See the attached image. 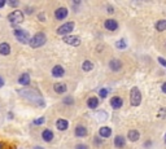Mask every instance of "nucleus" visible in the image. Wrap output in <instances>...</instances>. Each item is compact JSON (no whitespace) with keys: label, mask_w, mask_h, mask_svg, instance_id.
I'll return each instance as SVG.
<instances>
[{"label":"nucleus","mask_w":166,"mask_h":149,"mask_svg":"<svg viewBox=\"0 0 166 149\" xmlns=\"http://www.w3.org/2000/svg\"><path fill=\"white\" fill-rule=\"evenodd\" d=\"M7 18L10 23H21L23 21V13L21 10H13L12 13H9Z\"/></svg>","instance_id":"obj_5"},{"label":"nucleus","mask_w":166,"mask_h":149,"mask_svg":"<svg viewBox=\"0 0 166 149\" xmlns=\"http://www.w3.org/2000/svg\"><path fill=\"white\" fill-rule=\"evenodd\" d=\"M87 134H88V131L84 126H77L75 127V135L78 137H84V136H87Z\"/></svg>","instance_id":"obj_18"},{"label":"nucleus","mask_w":166,"mask_h":149,"mask_svg":"<svg viewBox=\"0 0 166 149\" xmlns=\"http://www.w3.org/2000/svg\"><path fill=\"white\" fill-rule=\"evenodd\" d=\"M109 67L113 70V72H118V70L122 69V62L119 60H112L109 62Z\"/></svg>","instance_id":"obj_14"},{"label":"nucleus","mask_w":166,"mask_h":149,"mask_svg":"<svg viewBox=\"0 0 166 149\" xmlns=\"http://www.w3.org/2000/svg\"><path fill=\"white\" fill-rule=\"evenodd\" d=\"M165 143H166V136H165Z\"/></svg>","instance_id":"obj_40"},{"label":"nucleus","mask_w":166,"mask_h":149,"mask_svg":"<svg viewBox=\"0 0 166 149\" xmlns=\"http://www.w3.org/2000/svg\"><path fill=\"white\" fill-rule=\"evenodd\" d=\"M20 95L22 97L26 99V100L34 102L35 105L44 106V100H43V97L40 96V93L38 91L31 90V88H25V90H21L20 91Z\"/></svg>","instance_id":"obj_1"},{"label":"nucleus","mask_w":166,"mask_h":149,"mask_svg":"<svg viewBox=\"0 0 166 149\" xmlns=\"http://www.w3.org/2000/svg\"><path fill=\"white\" fill-rule=\"evenodd\" d=\"M165 109H161V112H160V117H165Z\"/></svg>","instance_id":"obj_35"},{"label":"nucleus","mask_w":166,"mask_h":149,"mask_svg":"<svg viewBox=\"0 0 166 149\" xmlns=\"http://www.w3.org/2000/svg\"><path fill=\"white\" fill-rule=\"evenodd\" d=\"M116 47L119 48V49H123V48H126V42L123 40V39H121V40H118L117 43H116Z\"/></svg>","instance_id":"obj_25"},{"label":"nucleus","mask_w":166,"mask_h":149,"mask_svg":"<svg viewBox=\"0 0 166 149\" xmlns=\"http://www.w3.org/2000/svg\"><path fill=\"white\" fill-rule=\"evenodd\" d=\"M110 105L113 109H119V108H122V105H123V100L118 96H114V97H112V100H110Z\"/></svg>","instance_id":"obj_10"},{"label":"nucleus","mask_w":166,"mask_h":149,"mask_svg":"<svg viewBox=\"0 0 166 149\" xmlns=\"http://www.w3.org/2000/svg\"><path fill=\"white\" fill-rule=\"evenodd\" d=\"M130 102L132 106H137L142 102V93H140L139 88L137 87H132L131 88V93H130Z\"/></svg>","instance_id":"obj_3"},{"label":"nucleus","mask_w":166,"mask_h":149,"mask_svg":"<svg viewBox=\"0 0 166 149\" xmlns=\"http://www.w3.org/2000/svg\"><path fill=\"white\" fill-rule=\"evenodd\" d=\"M87 106L90 109H96L99 106V99L97 97H90L87 100Z\"/></svg>","instance_id":"obj_21"},{"label":"nucleus","mask_w":166,"mask_h":149,"mask_svg":"<svg viewBox=\"0 0 166 149\" xmlns=\"http://www.w3.org/2000/svg\"><path fill=\"white\" fill-rule=\"evenodd\" d=\"M4 5H5V0H0V8H3Z\"/></svg>","instance_id":"obj_33"},{"label":"nucleus","mask_w":166,"mask_h":149,"mask_svg":"<svg viewBox=\"0 0 166 149\" xmlns=\"http://www.w3.org/2000/svg\"><path fill=\"white\" fill-rule=\"evenodd\" d=\"M3 86H4V79L0 77V87H3Z\"/></svg>","instance_id":"obj_34"},{"label":"nucleus","mask_w":166,"mask_h":149,"mask_svg":"<svg viewBox=\"0 0 166 149\" xmlns=\"http://www.w3.org/2000/svg\"><path fill=\"white\" fill-rule=\"evenodd\" d=\"M114 145L117 148H123L126 145V140L125 137L122 136V135H117V136L114 137Z\"/></svg>","instance_id":"obj_15"},{"label":"nucleus","mask_w":166,"mask_h":149,"mask_svg":"<svg viewBox=\"0 0 166 149\" xmlns=\"http://www.w3.org/2000/svg\"><path fill=\"white\" fill-rule=\"evenodd\" d=\"M55 17L57 20H60V21L65 20L66 17H68V9L64 8V7H62V8H57V9L55 10Z\"/></svg>","instance_id":"obj_8"},{"label":"nucleus","mask_w":166,"mask_h":149,"mask_svg":"<svg viewBox=\"0 0 166 149\" xmlns=\"http://www.w3.org/2000/svg\"><path fill=\"white\" fill-rule=\"evenodd\" d=\"M99 134H100L101 137H109L112 135V130L109 129V127H101V129L99 130Z\"/></svg>","instance_id":"obj_22"},{"label":"nucleus","mask_w":166,"mask_h":149,"mask_svg":"<svg viewBox=\"0 0 166 149\" xmlns=\"http://www.w3.org/2000/svg\"><path fill=\"white\" fill-rule=\"evenodd\" d=\"M10 53V45L8 43H1L0 44V55L1 56H8Z\"/></svg>","instance_id":"obj_19"},{"label":"nucleus","mask_w":166,"mask_h":149,"mask_svg":"<svg viewBox=\"0 0 166 149\" xmlns=\"http://www.w3.org/2000/svg\"><path fill=\"white\" fill-rule=\"evenodd\" d=\"M53 90L56 93H65L66 90H68V87H66V84L65 83H61V82H59V83H55V86H53Z\"/></svg>","instance_id":"obj_11"},{"label":"nucleus","mask_w":166,"mask_h":149,"mask_svg":"<svg viewBox=\"0 0 166 149\" xmlns=\"http://www.w3.org/2000/svg\"><path fill=\"white\" fill-rule=\"evenodd\" d=\"M64 74H65V70H64V67L60 65H56L53 69H52V75L55 78H60V77H62Z\"/></svg>","instance_id":"obj_13"},{"label":"nucleus","mask_w":166,"mask_h":149,"mask_svg":"<svg viewBox=\"0 0 166 149\" xmlns=\"http://www.w3.org/2000/svg\"><path fill=\"white\" fill-rule=\"evenodd\" d=\"M158 62H160V64H161V65L164 66V67H166V60H165V58H162V57H158Z\"/></svg>","instance_id":"obj_29"},{"label":"nucleus","mask_w":166,"mask_h":149,"mask_svg":"<svg viewBox=\"0 0 166 149\" xmlns=\"http://www.w3.org/2000/svg\"><path fill=\"white\" fill-rule=\"evenodd\" d=\"M108 12H109V13H113V12H114V10H113V8H112V7H108Z\"/></svg>","instance_id":"obj_36"},{"label":"nucleus","mask_w":166,"mask_h":149,"mask_svg":"<svg viewBox=\"0 0 166 149\" xmlns=\"http://www.w3.org/2000/svg\"><path fill=\"white\" fill-rule=\"evenodd\" d=\"M104 26H105V29H108V30H110V31H114V30L118 29L117 21H116V20H112V18H109V20L105 21Z\"/></svg>","instance_id":"obj_9"},{"label":"nucleus","mask_w":166,"mask_h":149,"mask_svg":"<svg viewBox=\"0 0 166 149\" xmlns=\"http://www.w3.org/2000/svg\"><path fill=\"white\" fill-rule=\"evenodd\" d=\"M44 121H45V119H44V117H42V118H38V119H35L33 123H34L35 126H40V125H43V123H44Z\"/></svg>","instance_id":"obj_26"},{"label":"nucleus","mask_w":166,"mask_h":149,"mask_svg":"<svg viewBox=\"0 0 166 149\" xmlns=\"http://www.w3.org/2000/svg\"><path fill=\"white\" fill-rule=\"evenodd\" d=\"M34 149H43V148H40V147H35Z\"/></svg>","instance_id":"obj_38"},{"label":"nucleus","mask_w":166,"mask_h":149,"mask_svg":"<svg viewBox=\"0 0 166 149\" xmlns=\"http://www.w3.org/2000/svg\"><path fill=\"white\" fill-rule=\"evenodd\" d=\"M127 137H129L130 141H137L140 137V134H139V131H136V130H130L129 134H127Z\"/></svg>","instance_id":"obj_17"},{"label":"nucleus","mask_w":166,"mask_h":149,"mask_svg":"<svg viewBox=\"0 0 166 149\" xmlns=\"http://www.w3.org/2000/svg\"><path fill=\"white\" fill-rule=\"evenodd\" d=\"M0 149H3V144L1 143H0Z\"/></svg>","instance_id":"obj_39"},{"label":"nucleus","mask_w":166,"mask_h":149,"mask_svg":"<svg viewBox=\"0 0 166 149\" xmlns=\"http://www.w3.org/2000/svg\"><path fill=\"white\" fill-rule=\"evenodd\" d=\"M156 30L157 31H164L166 30V20H160L156 23Z\"/></svg>","instance_id":"obj_23"},{"label":"nucleus","mask_w":166,"mask_h":149,"mask_svg":"<svg viewBox=\"0 0 166 149\" xmlns=\"http://www.w3.org/2000/svg\"><path fill=\"white\" fill-rule=\"evenodd\" d=\"M42 137H43L44 141L49 143V141H52V139H53V132H52L51 130H44L43 132H42Z\"/></svg>","instance_id":"obj_20"},{"label":"nucleus","mask_w":166,"mask_h":149,"mask_svg":"<svg viewBox=\"0 0 166 149\" xmlns=\"http://www.w3.org/2000/svg\"><path fill=\"white\" fill-rule=\"evenodd\" d=\"M56 127H57L60 131H65V130H68V127H69V122L66 119L60 118V119H57V122H56Z\"/></svg>","instance_id":"obj_12"},{"label":"nucleus","mask_w":166,"mask_h":149,"mask_svg":"<svg viewBox=\"0 0 166 149\" xmlns=\"http://www.w3.org/2000/svg\"><path fill=\"white\" fill-rule=\"evenodd\" d=\"M47 42V37L44 33H37L33 38L30 39L29 44L31 48H39L42 45H44V43Z\"/></svg>","instance_id":"obj_2"},{"label":"nucleus","mask_w":166,"mask_h":149,"mask_svg":"<svg viewBox=\"0 0 166 149\" xmlns=\"http://www.w3.org/2000/svg\"><path fill=\"white\" fill-rule=\"evenodd\" d=\"M9 5L10 7H17V5H18V1H15V0H9Z\"/></svg>","instance_id":"obj_31"},{"label":"nucleus","mask_w":166,"mask_h":149,"mask_svg":"<svg viewBox=\"0 0 166 149\" xmlns=\"http://www.w3.org/2000/svg\"><path fill=\"white\" fill-rule=\"evenodd\" d=\"M39 18H40L42 21H44V15H43V13H40V15H39Z\"/></svg>","instance_id":"obj_37"},{"label":"nucleus","mask_w":166,"mask_h":149,"mask_svg":"<svg viewBox=\"0 0 166 149\" xmlns=\"http://www.w3.org/2000/svg\"><path fill=\"white\" fill-rule=\"evenodd\" d=\"M18 83L22 84V86H29V84H30V75H29V73H23L22 75L18 78Z\"/></svg>","instance_id":"obj_16"},{"label":"nucleus","mask_w":166,"mask_h":149,"mask_svg":"<svg viewBox=\"0 0 166 149\" xmlns=\"http://www.w3.org/2000/svg\"><path fill=\"white\" fill-rule=\"evenodd\" d=\"M73 29H74V22H66V23L61 25L57 29V34L59 35H66V34L72 33Z\"/></svg>","instance_id":"obj_6"},{"label":"nucleus","mask_w":166,"mask_h":149,"mask_svg":"<svg viewBox=\"0 0 166 149\" xmlns=\"http://www.w3.org/2000/svg\"><path fill=\"white\" fill-rule=\"evenodd\" d=\"M75 149H88V147H87L86 144H78L75 147Z\"/></svg>","instance_id":"obj_30"},{"label":"nucleus","mask_w":166,"mask_h":149,"mask_svg":"<svg viewBox=\"0 0 166 149\" xmlns=\"http://www.w3.org/2000/svg\"><path fill=\"white\" fill-rule=\"evenodd\" d=\"M64 102H65L66 105H72L74 102V100H73V97H65L64 99Z\"/></svg>","instance_id":"obj_28"},{"label":"nucleus","mask_w":166,"mask_h":149,"mask_svg":"<svg viewBox=\"0 0 166 149\" xmlns=\"http://www.w3.org/2000/svg\"><path fill=\"white\" fill-rule=\"evenodd\" d=\"M13 34H15L16 39L20 42V43L26 44V43H29V42H30V35H29L27 31L21 30V29H16L15 31H13Z\"/></svg>","instance_id":"obj_4"},{"label":"nucleus","mask_w":166,"mask_h":149,"mask_svg":"<svg viewBox=\"0 0 166 149\" xmlns=\"http://www.w3.org/2000/svg\"><path fill=\"white\" fill-rule=\"evenodd\" d=\"M99 95H100V97L105 99L108 96V90H105V88H103V90H100V92H99Z\"/></svg>","instance_id":"obj_27"},{"label":"nucleus","mask_w":166,"mask_h":149,"mask_svg":"<svg viewBox=\"0 0 166 149\" xmlns=\"http://www.w3.org/2000/svg\"><path fill=\"white\" fill-rule=\"evenodd\" d=\"M82 69L84 70V72H91V70L94 69V64L87 60V61H84V62L82 64Z\"/></svg>","instance_id":"obj_24"},{"label":"nucleus","mask_w":166,"mask_h":149,"mask_svg":"<svg viewBox=\"0 0 166 149\" xmlns=\"http://www.w3.org/2000/svg\"><path fill=\"white\" fill-rule=\"evenodd\" d=\"M161 90H162V92H164V93H166V82L162 84V87H161Z\"/></svg>","instance_id":"obj_32"},{"label":"nucleus","mask_w":166,"mask_h":149,"mask_svg":"<svg viewBox=\"0 0 166 149\" xmlns=\"http://www.w3.org/2000/svg\"><path fill=\"white\" fill-rule=\"evenodd\" d=\"M62 42H65V43L69 44V45H74V47H78V45L80 44V39L78 37H72V35H69V37H64Z\"/></svg>","instance_id":"obj_7"}]
</instances>
